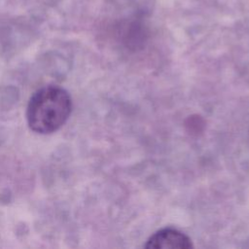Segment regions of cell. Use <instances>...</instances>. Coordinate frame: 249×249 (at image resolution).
<instances>
[{"instance_id":"cell-1","label":"cell","mask_w":249,"mask_h":249,"mask_svg":"<svg viewBox=\"0 0 249 249\" xmlns=\"http://www.w3.org/2000/svg\"><path fill=\"white\" fill-rule=\"evenodd\" d=\"M72 110L69 93L58 86H46L30 97L26 119L29 127L41 134L59 129L68 120Z\"/></svg>"},{"instance_id":"cell-2","label":"cell","mask_w":249,"mask_h":249,"mask_svg":"<svg viewBox=\"0 0 249 249\" xmlns=\"http://www.w3.org/2000/svg\"><path fill=\"white\" fill-rule=\"evenodd\" d=\"M192 241L185 233L174 229H162L154 233L146 242L147 249H189Z\"/></svg>"}]
</instances>
